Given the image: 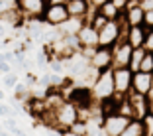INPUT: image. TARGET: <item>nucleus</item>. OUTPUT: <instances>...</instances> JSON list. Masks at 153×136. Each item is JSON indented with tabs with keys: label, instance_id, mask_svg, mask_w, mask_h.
Here are the masks:
<instances>
[{
	"label": "nucleus",
	"instance_id": "f257e3e1",
	"mask_svg": "<svg viewBox=\"0 0 153 136\" xmlns=\"http://www.w3.org/2000/svg\"><path fill=\"white\" fill-rule=\"evenodd\" d=\"M90 93H92V101L96 103H102V101H108L116 95V89H114V75H112V67L100 71L98 79L94 81V85L90 87Z\"/></svg>",
	"mask_w": 153,
	"mask_h": 136
},
{
	"label": "nucleus",
	"instance_id": "f03ea898",
	"mask_svg": "<svg viewBox=\"0 0 153 136\" xmlns=\"http://www.w3.org/2000/svg\"><path fill=\"white\" fill-rule=\"evenodd\" d=\"M53 114H55V126L59 130H69L79 120V107L73 104L71 101H65L53 110Z\"/></svg>",
	"mask_w": 153,
	"mask_h": 136
},
{
	"label": "nucleus",
	"instance_id": "7ed1b4c3",
	"mask_svg": "<svg viewBox=\"0 0 153 136\" xmlns=\"http://www.w3.org/2000/svg\"><path fill=\"white\" fill-rule=\"evenodd\" d=\"M114 75V89L116 95L128 97L131 93V81H134V71L130 67H112Z\"/></svg>",
	"mask_w": 153,
	"mask_h": 136
},
{
	"label": "nucleus",
	"instance_id": "20e7f679",
	"mask_svg": "<svg viewBox=\"0 0 153 136\" xmlns=\"http://www.w3.org/2000/svg\"><path fill=\"white\" fill-rule=\"evenodd\" d=\"M131 118L130 116H124V114L120 113H114V114H108V116L102 118V130L106 136H120L122 132H124V128L130 124Z\"/></svg>",
	"mask_w": 153,
	"mask_h": 136
},
{
	"label": "nucleus",
	"instance_id": "39448f33",
	"mask_svg": "<svg viewBox=\"0 0 153 136\" xmlns=\"http://www.w3.org/2000/svg\"><path fill=\"white\" fill-rule=\"evenodd\" d=\"M118 40H120V22L108 20L98 30V47H114Z\"/></svg>",
	"mask_w": 153,
	"mask_h": 136
},
{
	"label": "nucleus",
	"instance_id": "423d86ee",
	"mask_svg": "<svg viewBox=\"0 0 153 136\" xmlns=\"http://www.w3.org/2000/svg\"><path fill=\"white\" fill-rule=\"evenodd\" d=\"M69 18H71V16H69L67 4H49L47 8H45L41 20L51 28H59L63 22H67Z\"/></svg>",
	"mask_w": 153,
	"mask_h": 136
},
{
	"label": "nucleus",
	"instance_id": "0eeeda50",
	"mask_svg": "<svg viewBox=\"0 0 153 136\" xmlns=\"http://www.w3.org/2000/svg\"><path fill=\"white\" fill-rule=\"evenodd\" d=\"M45 8H47L45 0H18V10L26 18V22H30V20H41Z\"/></svg>",
	"mask_w": 153,
	"mask_h": 136
},
{
	"label": "nucleus",
	"instance_id": "6e6552de",
	"mask_svg": "<svg viewBox=\"0 0 153 136\" xmlns=\"http://www.w3.org/2000/svg\"><path fill=\"white\" fill-rule=\"evenodd\" d=\"M131 53L134 47L128 41H116V45L112 47V67H128Z\"/></svg>",
	"mask_w": 153,
	"mask_h": 136
},
{
	"label": "nucleus",
	"instance_id": "1a4fd4ad",
	"mask_svg": "<svg viewBox=\"0 0 153 136\" xmlns=\"http://www.w3.org/2000/svg\"><path fill=\"white\" fill-rule=\"evenodd\" d=\"M128 101H130V107H131V113H134V118L141 120V118L149 113V97L147 95L130 93V95H128Z\"/></svg>",
	"mask_w": 153,
	"mask_h": 136
},
{
	"label": "nucleus",
	"instance_id": "9d476101",
	"mask_svg": "<svg viewBox=\"0 0 153 136\" xmlns=\"http://www.w3.org/2000/svg\"><path fill=\"white\" fill-rule=\"evenodd\" d=\"M90 65L98 71L112 67V47H96L92 57H90Z\"/></svg>",
	"mask_w": 153,
	"mask_h": 136
},
{
	"label": "nucleus",
	"instance_id": "9b49d317",
	"mask_svg": "<svg viewBox=\"0 0 153 136\" xmlns=\"http://www.w3.org/2000/svg\"><path fill=\"white\" fill-rule=\"evenodd\" d=\"M131 93L149 95V93H151V73L135 71L134 73V81H131Z\"/></svg>",
	"mask_w": 153,
	"mask_h": 136
},
{
	"label": "nucleus",
	"instance_id": "f8f14e48",
	"mask_svg": "<svg viewBox=\"0 0 153 136\" xmlns=\"http://www.w3.org/2000/svg\"><path fill=\"white\" fill-rule=\"evenodd\" d=\"M76 36L81 41V47H98V30H94L90 24H85Z\"/></svg>",
	"mask_w": 153,
	"mask_h": 136
},
{
	"label": "nucleus",
	"instance_id": "ddd939ff",
	"mask_svg": "<svg viewBox=\"0 0 153 136\" xmlns=\"http://www.w3.org/2000/svg\"><path fill=\"white\" fill-rule=\"evenodd\" d=\"M122 16L126 18V22L130 26H143V16H145V10L141 8L140 4H134V6H128Z\"/></svg>",
	"mask_w": 153,
	"mask_h": 136
},
{
	"label": "nucleus",
	"instance_id": "4468645a",
	"mask_svg": "<svg viewBox=\"0 0 153 136\" xmlns=\"http://www.w3.org/2000/svg\"><path fill=\"white\" fill-rule=\"evenodd\" d=\"M145 38H147V28L145 26H130V32H128V44L131 47H143Z\"/></svg>",
	"mask_w": 153,
	"mask_h": 136
},
{
	"label": "nucleus",
	"instance_id": "2eb2a0df",
	"mask_svg": "<svg viewBox=\"0 0 153 136\" xmlns=\"http://www.w3.org/2000/svg\"><path fill=\"white\" fill-rule=\"evenodd\" d=\"M67 10H69V16L71 18H86L88 12H90L86 0H69Z\"/></svg>",
	"mask_w": 153,
	"mask_h": 136
},
{
	"label": "nucleus",
	"instance_id": "dca6fc26",
	"mask_svg": "<svg viewBox=\"0 0 153 136\" xmlns=\"http://www.w3.org/2000/svg\"><path fill=\"white\" fill-rule=\"evenodd\" d=\"M85 24H86L85 18H69L67 22H63L57 28V34L59 36H65V34H79V30H81Z\"/></svg>",
	"mask_w": 153,
	"mask_h": 136
},
{
	"label": "nucleus",
	"instance_id": "f3484780",
	"mask_svg": "<svg viewBox=\"0 0 153 136\" xmlns=\"http://www.w3.org/2000/svg\"><path fill=\"white\" fill-rule=\"evenodd\" d=\"M120 136H145V130H143V124H141V120H137V118H131L130 124L124 128V132H122Z\"/></svg>",
	"mask_w": 153,
	"mask_h": 136
},
{
	"label": "nucleus",
	"instance_id": "a211bd4d",
	"mask_svg": "<svg viewBox=\"0 0 153 136\" xmlns=\"http://www.w3.org/2000/svg\"><path fill=\"white\" fill-rule=\"evenodd\" d=\"M98 12L102 14V16H104L106 20H118V18L122 16V12L116 8V6H114V2H112V0H108V2H104V4L98 8Z\"/></svg>",
	"mask_w": 153,
	"mask_h": 136
},
{
	"label": "nucleus",
	"instance_id": "6ab92c4d",
	"mask_svg": "<svg viewBox=\"0 0 153 136\" xmlns=\"http://www.w3.org/2000/svg\"><path fill=\"white\" fill-rule=\"evenodd\" d=\"M147 53V50L145 47H135L134 53H131V59H130V65L128 67L131 69V71H140V63H141V59H143V55Z\"/></svg>",
	"mask_w": 153,
	"mask_h": 136
},
{
	"label": "nucleus",
	"instance_id": "aec40b11",
	"mask_svg": "<svg viewBox=\"0 0 153 136\" xmlns=\"http://www.w3.org/2000/svg\"><path fill=\"white\" fill-rule=\"evenodd\" d=\"M140 71L153 73V51H147L143 55V59H141V63H140Z\"/></svg>",
	"mask_w": 153,
	"mask_h": 136
},
{
	"label": "nucleus",
	"instance_id": "412c9836",
	"mask_svg": "<svg viewBox=\"0 0 153 136\" xmlns=\"http://www.w3.org/2000/svg\"><path fill=\"white\" fill-rule=\"evenodd\" d=\"M18 81H20V77H18L16 71H10V73H6V75H2V83H4L6 89H14V85Z\"/></svg>",
	"mask_w": 153,
	"mask_h": 136
},
{
	"label": "nucleus",
	"instance_id": "4be33fe9",
	"mask_svg": "<svg viewBox=\"0 0 153 136\" xmlns=\"http://www.w3.org/2000/svg\"><path fill=\"white\" fill-rule=\"evenodd\" d=\"M141 124H143L145 136H153V114L151 113H147L143 118H141Z\"/></svg>",
	"mask_w": 153,
	"mask_h": 136
},
{
	"label": "nucleus",
	"instance_id": "5701e85b",
	"mask_svg": "<svg viewBox=\"0 0 153 136\" xmlns=\"http://www.w3.org/2000/svg\"><path fill=\"white\" fill-rule=\"evenodd\" d=\"M36 63L39 65V67H45V65H49V55H47V51L41 47V50H37L36 53Z\"/></svg>",
	"mask_w": 153,
	"mask_h": 136
},
{
	"label": "nucleus",
	"instance_id": "b1692460",
	"mask_svg": "<svg viewBox=\"0 0 153 136\" xmlns=\"http://www.w3.org/2000/svg\"><path fill=\"white\" fill-rule=\"evenodd\" d=\"M14 107H10V104H6V103H0V116L2 118H6V116H14Z\"/></svg>",
	"mask_w": 153,
	"mask_h": 136
},
{
	"label": "nucleus",
	"instance_id": "393cba45",
	"mask_svg": "<svg viewBox=\"0 0 153 136\" xmlns=\"http://www.w3.org/2000/svg\"><path fill=\"white\" fill-rule=\"evenodd\" d=\"M143 26L147 28V30H153V10H147L143 16Z\"/></svg>",
	"mask_w": 153,
	"mask_h": 136
},
{
	"label": "nucleus",
	"instance_id": "a878e982",
	"mask_svg": "<svg viewBox=\"0 0 153 136\" xmlns=\"http://www.w3.org/2000/svg\"><path fill=\"white\" fill-rule=\"evenodd\" d=\"M2 122H4V126H6V130H8V132H12L14 128H18V122H16V120H14L12 116H6L4 120H2Z\"/></svg>",
	"mask_w": 153,
	"mask_h": 136
},
{
	"label": "nucleus",
	"instance_id": "bb28decb",
	"mask_svg": "<svg viewBox=\"0 0 153 136\" xmlns=\"http://www.w3.org/2000/svg\"><path fill=\"white\" fill-rule=\"evenodd\" d=\"M143 47H145L147 51H153V30H147V38H145Z\"/></svg>",
	"mask_w": 153,
	"mask_h": 136
},
{
	"label": "nucleus",
	"instance_id": "cd10ccee",
	"mask_svg": "<svg viewBox=\"0 0 153 136\" xmlns=\"http://www.w3.org/2000/svg\"><path fill=\"white\" fill-rule=\"evenodd\" d=\"M86 2H88V8L90 10H98L100 6H102L104 2H108V0H86Z\"/></svg>",
	"mask_w": 153,
	"mask_h": 136
},
{
	"label": "nucleus",
	"instance_id": "c85d7f7f",
	"mask_svg": "<svg viewBox=\"0 0 153 136\" xmlns=\"http://www.w3.org/2000/svg\"><path fill=\"white\" fill-rule=\"evenodd\" d=\"M12 71V63H8V61H0V73L2 75H6V73Z\"/></svg>",
	"mask_w": 153,
	"mask_h": 136
},
{
	"label": "nucleus",
	"instance_id": "c756f323",
	"mask_svg": "<svg viewBox=\"0 0 153 136\" xmlns=\"http://www.w3.org/2000/svg\"><path fill=\"white\" fill-rule=\"evenodd\" d=\"M112 2H114V6H116L120 12H124V10H126V6H128V0H112Z\"/></svg>",
	"mask_w": 153,
	"mask_h": 136
},
{
	"label": "nucleus",
	"instance_id": "7c9ffc66",
	"mask_svg": "<svg viewBox=\"0 0 153 136\" xmlns=\"http://www.w3.org/2000/svg\"><path fill=\"white\" fill-rule=\"evenodd\" d=\"M140 6L147 12V10H153V0H140Z\"/></svg>",
	"mask_w": 153,
	"mask_h": 136
},
{
	"label": "nucleus",
	"instance_id": "2f4dec72",
	"mask_svg": "<svg viewBox=\"0 0 153 136\" xmlns=\"http://www.w3.org/2000/svg\"><path fill=\"white\" fill-rule=\"evenodd\" d=\"M6 32H8V28L0 22V40H4V38H6Z\"/></svg>",
	"mask_w": 153,
	"mask_h": 136
},
{
	"label": "nucleus",
	"instance_id": "473e14b6",
	"mask_svg": "<svg viewBox=\"0 0 153 136\" xmlns=\"http://www.w3.org/2000/svg\"><path fill=\"white\" fill-rule=\"evenodd\" d=\"M45 4H67V0H45Z\"/></svg>",
	"mask_w": 153,
	"mask_h": 136
},
{
	"label": "nucleus",
	"instance_id": "72a5a7b5",
	"mask_svg": "<svg viewBox=\"0 0 153 136\" xmlns=\"http://www.w3.org/2000/svg\"><path fill=\"white\" fill-rule=\"evenodd\" d=\"M12 134H14V136H27L26 132L22 130V128H14V130H12Z\"/></svg>",
	"mask_w": 153,
	"mask_h": 136
},
{
	"label": "nucleus",
	"instance_id": "f704fd0d",
	"mask_svg": "<svg viewBox=\"0 0 153 136\" xmlns=\"http://www.w3.org/2000/svg\"><path fill=\"white\" fill-rule=\"evenodd\" d=\"M2 99H6V93H4V89H0V101Z\"/></svg>",
	"mask_w": 153,
	"mask_h": 136
},
{
	"label": "nucleus",
	"instance_id": "c9c22d12",
	"mask_svg": "<svg viewBox=\"0 0 153 136\" xmlns=\"http://www.w3.org/2000/svg\"><path fill=\"white\" fill-rule=\"evenodd\" d=\"M0 136H8V132H6V130H4L2 126H0Z\"/></svg>",
	"mask_w": 153,
	"mask_h": 136
},
{
	"label": "nucleus",
	"instance_id": "e433bc0d",
	"mask_svg": "<svg viewBox=\"0 0 153 136\" xmlns=\"http://www.w3.org/2000/svg\"><path fill=\"white\" fill-rule=\"evenodd\" d=\"M151 91H153V73H151Z\"/></svg>",
	"mask_w": 153,
	"mask_h": 136
},
{
	"label": "nucleus",
	"instance_id": "4c0bfd02",
	"mask_svg": "<svg viewBox=\"0 0 153 136\" xmlns=\"http://www.w3.org/2000/svg\"><path fill=\"white\" fill-rule=\"evenodd\" d=\"M0 126H2V116H0Z\"/></svg>",
	"mask_w": 153,
	"mask_h": 136
},
{
	"label": "nucleus",
	"instance_id": "58836bf2",
	"mask_svg": "<svg viewBox=\"0 0 153 136\" xmlns=\"http://www.w3.org/2000/svg\"><path fill=\"white\" fill-rule=\"evenodd\" d=\"M0 75H2V73H0Z\"/></svg>",
	"mask_w": 153,
	"mask_h": 136
},
{
	"label": "nucleus",
	"instance_id": "ea45409f",
	"mask_svg": "<svg viewBox=\"0 0 153 136\" xmlns=\"http://www.w3.org/2000/svg\"><path fill=\"white\" fill-rule=\"evenodd\" d=\"M67 2H69V0H67Z\"/></svg>",
	"mask_w": 153,
	"mask_h": 136
}]
</instances>
